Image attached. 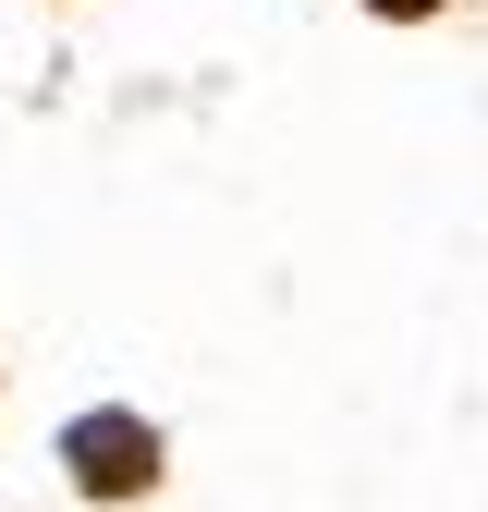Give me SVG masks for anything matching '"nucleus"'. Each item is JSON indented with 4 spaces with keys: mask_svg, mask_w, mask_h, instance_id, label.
Instances as JSON below:
<instances>
[{
    "mask_svg": "<svg viewBox=\"0 0 488 512\" xmlns=\"http://www.w3.org/2000/svg\"><path fill=\"white\" fill-rule=\"evenodd\" d=\"M379 13H440V0H379Z\"/></svg>",
    "mask_w": 488,
    "mask_h": 512,
    "instance_id": "nucleus-2",
    "label": "nucleus"
},
{
    "mask_svg": "<svg viewBox=\"0 0 488 512\" xmlns=\"http://www.w3.org/2000/svg\"><path fill=\"white\" fill-rule=\"evenodd\" d=\"M74 464H86V488H135L147 476V439L122 427V415H86L74 427Z\"/></svg>",
    "mask_w": 488,
    "mask_h": 512,
    "instance_id": "nucleus-1",
    "label": "nucleus"
}]
</instances>
